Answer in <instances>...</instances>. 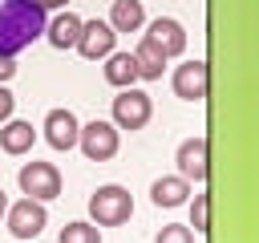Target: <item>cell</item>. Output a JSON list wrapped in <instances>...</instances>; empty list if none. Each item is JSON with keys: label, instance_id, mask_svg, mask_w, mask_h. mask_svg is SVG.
Segmentation results:
<instances>
[{"label": "cell", "instance_id": "6da1fadb", "mask_svg": "<svg viewBox=\"0 0 259 243\" xmlns=\"http://www.w3.org/2000/svg\"><path fill=\"white\" fill-rule=\"evenodd\" d=\"M49 12L32 0H4L0 4V53L16 57L20 49H28L36 36H45Z\"/></svg>", "mask_w": 259, "mask_h": 243}, {"label": "cell", "instance_id": "7a4b0ae2", "mask_svg": "<svg viewBox=\"0 0 259 243\" xmlns=\"http://www.w3.org/2000/svg\"><path fill=\"white\" fill-rule=\"evenodd\" d=\"M89 215H93L97 227H121L134 215V194L117 182H105L89 194Z\"/></svg>", "mask_w": 259, "mask_h": 243}, {"label": "cell", "instance_id": "3957f363", "mask_svg": "<svg viewBox=\"0 0 259 243\" xmlns=\"http://www.w3.org/2000/svg\"><path fill=\"white\" fill-rule=\"evenodd\" d=\"M77 146H81V154H85L89 162H109V158L117 154V146H121V130H117L113 122L93 117V122H85V126L77 130Z\"/></svg>", "mask_w": 259, "mask_h": 243}, {"label": "cell", "instance_id": "277c9868", "mask_svg": "<svg viewBox=\"0 0 259 243\" xmlns=\"http://www.w3.org/2000/svg\"><path fill=\"white\" fill-rule=\"evenodd\" d=\"M16 182H20L24 198H36V202H49L61 194V170L53 162H24Z\"/></svg>", "mask_w": 259, "mask_h": 243}, {"label": "cell", "instance_id": "5b68a950", "mask_svg": "<svg viewBox=\"0 0 259 243\" xmlns=\"http://www.w3.org/2000/svg\"><path fill=\"white\" fill-rule=\"evenodd\" d=\"M150 113H154L150 93H142L138 85L117 89V97H113V126H117V130H142V126L150 122Z\"/></svg>", "mask_w": 259, "mask_h": 243}, {"label": "cell", "instance_id": "8992f818", "mask_svg": "<svg viewBox=\"0 0 259 243\" xmlns=\"http://www.w3.org/2000/svg\"><path fill=\"white\" fill-rule=\"evenodd\" d=\"M4 219H8L12 239H36V235L45 231V223H49V211H45V202H36V198H20V202H8Z\"/></svg>", "mask_w": 259, "mask_h": 243}, {"label": "cell", "instance_id": "52a82bcc", "mask_svg": "<svg viewBox=\"0 0 259 243\" xmlns=\"http://www.w3.org/2000/svg\"><path fill=\"white\" fill-rule=\"evenodd\" d=\"M170 85H174V93L182 101H202L210 93V69H206V61H182L174 69Z\"/></svg>", "mask_w": 259, "mask_h": 243}, {"label": "cell", "instance_id": "ba28073f", "mask_svg": "<svg viewBox=\"0 0 259 243\" xmlns=\"http://www.w3.org/2000/svg\"><path fill=\"white\" fill-rule=\"evenodd\" d=\"M113 45H117V32L109 28V20H81V36H77L73 49L89 61H101V57L113 53Z\"/></svg>", "mask_w": 259, "mask_h": 243}, {"label": "cell", "instance_id": "9c48e42d", "mask_svg": "<svg viewBox=\"0 0 259 243\" xmlns=\"http://www.w3.org/2000/svg\"><path fill=\"white\" fill-rule=\"evenodd\" d=\"M40 130H45V142H49L53 150H73V146H77V130H81V122H77L73 109H49Z\"/></svg>", "mask_w": 259, "mask_h": 243}, {"label": "cell", "instance_id": "30bf717a", "mask_svg": "<svg viewBox=\"0 0 259 243\" xmlns=\"http://www.w3.org/2000/svg\"><path fill=\"white\" fill-rule=\"evenodd\" d=\"M206 154H210V146H206L202 134H198V138H186V142L178 146V154H174V162H178V178H186V182H202V178H206Z\"/></svg>", "mask_w": 259, "mask_h": 243}, {"label": "cell", "instance_id": "8fae6325", "mask_svg": "<svg viewBox=\"0 0 259 243\" xmlns=\"http://www.w3.org/2000/svg\"><path fill=\"white\" fill-rule=\"evenodd\" d=\"M146 40H150V45H158L166 57H178V53L186 49V32H182V24H178L174 16H158V20H150Z\"/></svg>", "mask_w": 259, "mask_h": 243}, {"label": "cell", "instance_id": "7c38bea8", "mask_svg": "<svg viewBox=\"0 0 259 243\" xmlns=\"http://www.w3.org/2000/svg\"><path fill=\"white\" fill-rule=\"evenodd\" d=\"M77 36H81V16H77V12H69V8H65V12H57V16L45 24V40H49L53 49H61V53H65V49H73V45H77Z\"/></svg>", "mask_w": 259, "mask_h": 243}, {"label": "cell", "instance_id": "4fadbf2b", "mask_svg": "<svg viewBox=\"0 0 259 243\" xmlns=\"http://www.w3.org/2000/svg\"><path fill=\"white\" fill-rule=\"evenodd\" d=\"M32 142H36L32 122H16V117L0 122V150H4V154H28Z\"/></svg>", "mask_w": 259, "mask_h": 243}, {"label": "cell", "instance_id": "5bb4252c", "mask_svg": "<svg viewBox=\"0 0 259 243\" xmlns=\"http://www.w3.org/2000/svg\"><path fill=\"white\" fill-rule=\"evenodd\" d=\"M166 53L158 49V45H150L146 36L138 40V49H134V65H138V81H158L162 77V69H166Z\"/></svg>", "mask_w": 259, "mask_h": 243}, {"label": "cell", "instance_id": "9a60e30c", "mask_svg": "<svg viewBox=\"0 0 259 243\" xmlns=\"http://www.w3.org/2000/svg\"><path fill=\"white\" fill-rule=\"evenodd\" d=\"M105 81L113 85V89H130V85H138V65H134V53H109L105 57Z\"/></svg>", "mask_w": 259, "mask_h": 243}, {"label": "cell", "instance_id": "2e32d148", "mask_svg": "<svg viewBox=\"0 0 259 243\" xmlns=\"http://www.w3.org/2000/svg\"><path fill=\"white\" fill-rule=\"evenodd\" d=\"M142 24H146L142 0H113V8H109V28L113 32H138Z\"/></svg>", "mask_w": 259, "mask_h": 243}, {"label": "cell", "instance_id": "e0dca14e", "mask_svg": "<svg viewBox=\"0 0 259 243\" xmlns=\"http://www.w3.org/2000/svg\"><path fill=\"white\" fill-rule=\"evenodd\" d=\"M186 194H190V182H186V178H178V174H166V178H158V182L150 186L154 207H182V202H186Z\"/></svg>", "mask_w": 259, "mask_h": 243}, {"label": "cell", "instance_id": "ac0fdd59", "mask_svg": "<svg viewBox=\"0 0 259 243\" xmlns=\"http://www.w3.org/2000/svg\"><path fill=\"white\" fill-rule=\"evenodd\" d=\"M61 243H101V231H97V223H65Z\"/></svg>", "mask_w": 259, "mask_h": 243}, {"label": "cell", "instance_id": "d6986e66", "mask_svg": "<svg viewBox=\"0 0 259 243\" xmlns=\"http://www.w3.org/2000/svg\"><path fill=\"white\" fill-rule=\"evenodd\" d=\"M190 227L194 231H210V198L206 194H194V202H190Z\"/></svg>", "mask_w": 259, "mask_h": 243}, {"label": "cell", "instance_id": "ffe728a7", "mask_svg": "<svg viewBox=\"0 0 259 243\" xmlns=\"http://www.w3.org/2000/svg\"><path fill=\"white\" fill-rule=\"evenodd\" d=\"M154 243H194V231L182 227V223H166V227L154 235Z\"/></svg>", "mask_w": 259, "mask_h": 243}, {"label": "cell", "instance_id": "44dd1931", "mask_svg": "<svg viewBox=\"0 0 259 243\" xmlns=\"http://www.w3.org/2000/svg\"><path fill=\"white\" fill-rule=\"evenodd\" d=\"M12 109H16V97L8 93V85H0V122H8Z\"/></svg>", "mask_w": 259, "mask_h": 243}, {"label": "cell", "instance_id": "7402d4cb", "mask_svg": "<svg viewBox=\"0 0 259 243\" xmlns=\"http://www.w3.org/2000/svg\"><path fill=\"white\" fill-rule=\"evenodd\" d=\"M12 77H16V65H12V57H4V53H0V85H8Z\"/></svg>", "mask_w": 259, "mask_h": 243}, {"label": "cell", "instance_id": "603a6c76", "mask_svg": "<svg viewBox=\"0 0 259 243\" xmlns=\"http://www.w3.org/2000/svg\"><path fill=\"white\" fill-rule=\"evenodd\" d=\"M32 4H40V8H45V12H57V8H65V4H69V0H32Z\"/></svg>", "mask_w": 259, "mask_h": 243}, {"label": "cell", "instance_id": "cb8c5ba5", "mask_svg": "<svg viewBox=\"0 0 259 243\" xmlns=\"http://www.w3.org/2000/svg\"><path fill=\"white\" fill-rule=\"evenodd\" d=\"M4 211H8V194H4V186H0V219H4Z\"/></svg>", "mask_w": 259, "mask_h": 243}]
</instances>
